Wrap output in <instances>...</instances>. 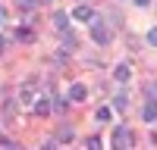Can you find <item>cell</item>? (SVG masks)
<instances>
[{
  "label": "cell",
  "mask_w": 157,
  "mask_h": 150,
  "mask_svg": "<svg viewBox=\"0 0 157 150\" xmlns=\"http://www.w3.org/2000/svg\"><path fill=\"white\" fill-rule=\"evenodd\" d=\"M91 38L98 44H110V28L104 25V19H91Z\"/></svg>",
  "instance_id": "cell-1"
},
{
  "label": "cell",
  "mask_w": 157,
  "mask_h": 150,
  "mask_svg": "<svg viewBox=\"0 0 157 150\" xmlns=\"http://www.w3.org/2000/svg\"><path fill=\"white\" fill-rule=\"evenodd\" d=\"M113 147H120V150L132 147V131H129L126 125H116L113 128Z\"/></svg>",
  "instance_id": "cell-2"
},
{
  "label": "cell",
  "mask_w": 157,
  "mask_h": 150,
  "mask_svg": "<svg viewBox=\"0 0 157 150\" xmlns=\"http://www.w3.org/2000/svg\"><path fill=\"white\" fill-rule=\"evenodd\" d=\"M69 19H75V22H91V19H94V9H91L88 3H78V6L72 9Z\"/></svg>",
  "instance_id": "cell-3"
},
{
  "label": "cell",
  "mask_w": 157,
  "mask_h": 150,
  "mask_svg": "<svg viewBox=\"0 0 157 150\" xmlns=\"http://www.w3.org/2000/svg\"><path fill=\"white\" fill-rule=\"evenodd\" d=\"M69 100H72V103H82V100L88 97V88L82 84V81H75V84H69V94H66Z\"/></svg>",
  "instance_id": "cell-4"
},
{
  "label": "cell",
  "mask_w": 157,
  "mask_h": 150,
  "mask_svg": "<svg viewBox=\"0 0 157 150\" xmlns=\"http://www.w3.org/2000/svg\"><path fill=\"white\" fill-rule=\"evenodd\" d=\"M141 119H145L148 125H151V122H157V97L145 103V109H141Z\"/></svg>",
  "instance_id": "cell-5"
},
{
  "label": "cell",
  "mask_w": 157,
  "mask_h": 150,
  "mask_svg": "<svg viewBox=\"0 0 157 150\" xmlns=\"http://www.w3.org/2000/svg\"><path fill=\"white\" fill-rule=\"evenodd\" d=\"M113 78L116 81H129L132 78V66H129V62H120V66L113 69Z\"/></svg>",
  "instance_id": "cell-6"
},
{
  "label": "cell",
  "mask_w": 157,
  "mask_h": 150,
  "mask_svg": "<svg viewBox=\"0 0 157 150\" xmlns=\"http://www.w3.org/2000/svg\"><path fill=\"white\" fill-rule=\"evenodd\" d=\"M54 25H57L60 31H66L69 28V16H66V12H54Z\"/></svg>",
  "instance_id": "cell-7"
},
{
  "label": "cell",
  "mask_w": 157,
  "mask_h": 150,
  "mask_svg": "<svg viewBox=\"0 0 157 150\" xmlns=\"http://www.w3.org/2000/svg\"><path fill=\"white\" fill-rule=\"evenodd\" d=\"M16 41L32 44V41H35V31H32V28H19V31H16Z\"/></svg>",
  "instance_id": "cell-8"
},
{
  "label": "cell",
  "mask_w": 157,
  "mask_h": 150,
  "mask_svg": "<svg viewBox=\"0 0 157 150\" xmlns=\"http://www.w3.org/2000/svg\"><path fill=\"white\" fill-rule=\"evenodd\" d=\"M50 109H54V106H50V100H47V97H44V100H38V103H35V112H38V116H47Z\"/></svg>",
  "instance_id": "cell-9"
},
{
  "label": "cell",
  "mask_w": 157,
  "mask_h": 150,
  "mask_svg": "<svg viewBox=\"0 0 157 150\" xmlns=\"http://www.w3.org/2000/svg\"><path fill=\"white\" fill-rule=\"evenodd\" d=\"M94 122H110V106H98V112H94Z\"/></svg>",
  "instance_id": "cell-10"
},
{
  "label": "cell",
  "mask_w": 157,
  "mask_h": 150,
  "mask_svg": "<svg viewBox=\"0 0 157 150\" xmlns=\"http://www.w3.org/2000/svg\"><path fill=\"white\" fill-rule=\"evenodd\" d=\"M32 100H35V91H32V88H22V91H19V103H25V106H29Z\"/></svg>",
  "instance_id": "cell-11"
},
{
  "label": "cell",
  "mask_w": 157,
  "mask_h": 150,
  "mask_svg": "<svg viewBox=\"0 0 157 150\" xmlns=\"http://www.w3.org/2000/svg\"><path fill=\"white\" fill-rule=\"evenodd\" d=\"M113 106H116V109H120V112H123V109L129 106V97H126V94H120V97H116V100H113Z\"/></svg>",
  "instance_id": "cell-12"
},
{
  "label": "cell",
  "mask_w": 157,
  "mask_h": 150,
  "mask_svg": "<svg viewBox=\"0 0 157 150\" xmlns=\"http://www.w3.org/2000/svg\"><path fill=\"white\" fill-rule=\"evenodd\" d=\"M0 147H3V150H16L19 144H16V141H13V138H0Z\"/></svg>",
  "instance_id": "cell-13"
},
{
  "label": "cell",
  "mask_w": 157,
  "mask_h": 150,
  "mask_svg": "<svg viewBox=\"0 0 157 150\" xmlns=\"http://www.w3.org/2000/svg\"><path fill=\"white\" fill-rule=\"evenodd\" d=\"M35 3H38V0H16L19 9H35Z\"/></svg>",
  "instance_id": "cell-14"
},
{
  "label": "cell",
  "mask_w": 157,
  "mask_h": 150,
  "mask_svg": "<svg viewBox=\"0 0 157 150\" xmlns=\"http://www.w3.org/2000/svg\"><path fill=\"white\" fill-rule=\"evenodd\" d=\"M85 147H88V150H101V138H88Z\"/></svg>",
  "instance_id": "cell-15"
},
{
  "label": "cell",
  "mask_w": 157,
  "mask_h": 150,
  "mask_svg": "<svg viewBox=\"0 0 157 150\" xmlns=\"http://www.w3.org/2000/svg\"><path fill=\"white\" fill-rule=\"evenodd\" d=\"M63 41H66V50H72V47H75V44H78V38H75V34H69V31H66V38H63Z\"/></svg>",
  "instance_id": "cell-16"
},
{
  "label": "cell",
  "mask_w": 157,
  "mask_h": 150,
  "mask_svg": "<svg viewBox=\"0 0 157 150\" xmlns=\"http://www.w3.org/2000/svg\"><path fill=\"white\" fill-rule=\"evenodd\" d=\"M148 44L157 47V25H154V28H148Z\"/></svg>",
  "instance_id": "cell-17"
},
{
  "label": "cell",
  "mask_w": 157,
  "mask_h": 150,
  "mask_svg": "<svg viewBox=\"0 0 157 150\" xmlns=\"http://www.w3.org/2000/svg\"><path fill=\"white\" fill-rule=\"evenodd\" d=\"M3 22H6V9L0 6V25H3Z\"/></svg>",
  "instance_id": "cell-18"
},
{
  "label": "cell",
  "mask_w": 157,
  "mask_h": 150,
  "mask_svg": "<svg viewBox=\"0 0 157 150\" xmlns=\"http://www.w3.org/2000/svg\"><path fill=\"white\" fill-rule=\"evenodd\" d=\"M135 6H151V0H135Z\"/></svg>",
  "instance_id": "cell-19"
},
{
  "label": "cell",
  "mask_w": 157,
  "mask_h": 150,
  "mask_svg": "<svg viewBox=\"0 0 157 150\" xmlns=\"http://www.w3.org/2000/svg\"><path fill=\"white\" fill-rule=\"evenodd\" d=\"M3 47H6V41H3V38H0V53H3Z\"/></svg>",
  "instance_id": "cell-20"
},
{
  "label": "cell",
  "mask_w": 157,
  "mask_h": 150,
  "mask_svg": "<svg viewBox=\"0 0 157 150\" xmlns=\"http://www.w3.org/2000/svg\"><path fill=\"white\" fill-rule=\"evenodd\" d=\"M154 97H157V84H154Z\"/></svg>",
  "instance_id": "cell-21"
}]
</instances>
